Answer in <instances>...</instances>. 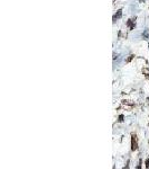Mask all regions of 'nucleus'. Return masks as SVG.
Returning <instances> with one entry per match:
<instances>
[{
    "mask_svg": "<svg viewBox=\"0 0 149 169\" xmlns=\"http://www.w3.org/2000/svg\"><path fill=\"white\" fill-rule=\"evenodd\" d=\"M138 149V141L136 134H131V151H136Z\"/></svg>",
    "mask_w": 149,
    "mask_h": 169,
    "instance_id": "1",
    "label": "nucleus"
},
{
    "mask_svg": "<svg viewBox=\"0 0 149 169\" xmlns=\"http://www.w3.org/2000/svg\"><path fill=\"white\" fill-rule=\"evenodd\" d=\"M113 1H116V0H113Z\"/></svg>",
    "mask_w": 149,
    "mask_h": 169,
    "instance_id": "11",
    "label": "nucleus"
},
{
    "mask_svg": "<svg viewBox=\"0 0 149 169\" xmlns=\"http://www.w3.org/2000/svg\"><path fill=\"white\" fill-rule=\"evenodd\" d=\"M127 26L129 27L130 31L135 29V27H136V17H135V18H132V19L128 20V22H127Z\"/></svg>",
    "mask_w": 149,
    "mask_h": 169,
    "instance_id": "2",
    "label": "nucleus"
},
{
    "mask_svg": "<svg viewBox=\"0 0 149 169\" xmlns=\"http://www.w3.org/2000/svg\"><path fill=\"white\" fill-rule=\"evenodd\" d=\"M137 168H138V169H140V168H141V160H139V165L137 166Z\"/></svg>",
    "mask_w": 149,
    "mask_h": 169,
    "instance_id": "8",
    "label": "nucleus"
},
{
    "mask_svg": "<svg viewBox=\"0 0 149 169\" xmlns=\"http://www.w3.org/2000/svg\"><path fill=\"white\" fill-rule=\"evenodd\" d=\"M145 163H146V168H149V158H147V159H146V162H145Z\"/></svg>",
    "mask_w": 149,
    "mask_h": 169,
    "instance_id": "7",
    "label": "nucleus"
},
{
    "mask_svg": "<svg viewBox=\"0 0 149 169\" xmlns=\"http://www.w3.org/2000/svg\"><path fill=\"white\" fill-rule=\"evenodd\" d=\"M143 39H148L149 38V31L148 29H146V31L143 33Z\"/></svg>",
    "mask_w": 149,
    "mask_h": 169,
    "instance_id": "4",
    "label": "nucleus"
},
{
    "mask_svg": "<svg viewBox=\"0 0 149 169\" xmlns=\"http://www.w3.org/2000/svg\"><path fill=\"white\" fill-rule=\"evenodd\" d=\"M123 118H124V116H123L122 114H121V115H119V117H118V122H120V123H122L123 121H124V120H123Z\"/></svg>",
    "mask_w": 149,
    "mask_h": 169,
    "instance_id": "5",
    "label": "nucleus"
},
{
    "mask_svg": "<svg viewBox=\"0 0 149 169\" xmlns=\"http://www.w3.org/2000/svg\"><path fill=\"white\" fill-rule=\"evenodd\" d=\"M118 58V54H116V53H113V60H116V59Z\"/></svg>",
    "mask_w": 149,
    "mask_h": 169,
    "instance_id": "9",
    "label": "nucleus"
},
{
    "mask_svg": "<svg viewBox=\"0 0 149 169\" xmlns=\"http://www.w3.org/2000/svg\"><path fill=\"white\" fill-rule=\"evenodd\" d=\"M121 17H122V9H118L117 13L114 14L113 17H112V22H113V23H116V20L120 19Z\"/></svg>",
    "mask_w": 149,
    "mask_h": 169,
    "instance_id": "3",
    "label": "nucleus"
},
{
    "mask_svg": "<svg viewBox=\"0 0 149 169\" xmlns=\"http://www.w3.org/2000/svg\"><path fill=\"white\" fill-rule=\"evenodd\" d=\"M147 77H149V73H148V75H147Z\"/></svg>",
    "mask_w": 149,
    "mask_h": 169,
    "instance_id": "10",
    "label": "nucleus"
},
{
    "mask_svg": "<svg viewBox=\"0 0 149 169\" xmlns=\"http://www.w3.org/2000/svg\"><path fill=\"white\" fill-rule=\"evenodd\" d=\"M133 58H135V55H130V56H129V58H128V60H127V61H126V62H127V63H128V62H130V61H131V60H132V59H133Z\"/></svg>",
    "mask_w": 149,
    "mask_h": 169,
    "instance_id": "6",
    "label": "nucleus"
}]
</instances>
